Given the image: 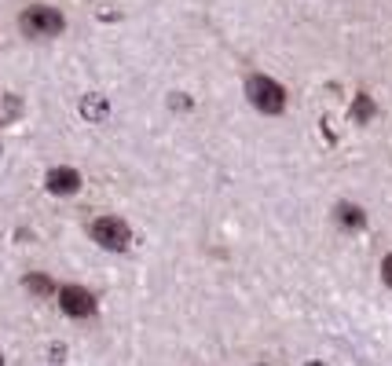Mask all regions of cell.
I'll use <instances>...</instances> for the list:
<instances>
[{
    "label": "cell",
    "mask_w": 392,
    "mask_h": 366,
    "mask_svg": "<svg viewBox=\"0 0 392 366\" xmlns=\"http://www.w3.org/2000/svg\"><path fill=\"white\" fill-rule=\"evenodd\" d=\"M246 96H250V103L260 114H282L286 110V92H282V84L264 77V74H257V77L246 81Z\"/></svg>",
    "instance_id": "6da1fadb"
},
{
    "label": "cell",
    "mask_w": 392,
    "mask_h": 366,
    "mask_svg": "<svg viewBox=\"0 0 392 366\" xmlns=\"http://www.w3.org/2000/svg\"><path fill=\"white\" fill-rule=\"evenodd\" d=\"M89 231H92V239L111 253H121V249H128V242H133V227H128L121 217H99V220H92Z\"/></svg>",
    "instance_id": "7a4b0ae2"
},
{
    "label": "cell",
    "mask_w": 392,
    "mask_h": 366,
    "mask_svg": "<svg viewBox=\"0 0 392 366\" xmlns=\"http://www.w3.org/2000/svg\"><path fill=\"white\" fill-rule=\"evenodd\" d=\"M62 11L59 8H48V4H33L23 11V30L30 37H59L62 33Z\"/></svg>",
    "instance_id": "3957f363"
},
{
    "label": "cell",
    "mask_w": 392,
    "mask_h": 366,
    "mask_svg": "<svg viewBox=\"0 0 392 366\" xmlns=\"http://www.w3.org/2000/svg\"><path fill=\"white\" fill-rule=\"evenodd\" d=\"M59 308L70 319H92L96 315V297L84 286H62L59 290Z\"/></svg>",
    "instance_id": "277c9868"
},
{
    "label": "cell",
    "mask_w": 392,
    "mask_h": 366,
    "mask_svg": "<svg viewBox=\"0 0 392 366\" xmlns=\"http://www.w3.org/2000/svg\"><path fill=\"white\" fill-rule=\"evenodd\" d=\"M45 187L52 190V195H59V198H70V195H77V190H81V172H77V168H67V165H59V168L48 172Z\"/></svg>",
    "instance_id": "5b68a950"
},
{
    "label": "cell",
    "mask_w": 392,
    "mask_h": 366,
    "mask_svg": "<svg viewBox=\"0 0 392 366\" xmlns=\"http://www.w3.org/2000/svg\"><path fill=\"white\" fill-rule=\"evenodd\" d=\"M106 110H111V106H106V99L96 96V92H89V96L81 99V118H84V121H103Z\"/></svg>",
    "instance_id": "8992f818"
},
{
    "label": "cell",
    "mask_w": 392,
    "mask_h": 366,
    "mask_svg": "<svg viewBox=\"0 0 392 366\" xmlns=\"http://www.w3.org/2000/svg\"><path fill=\"white\" fill-rule=\"evenodd\" d=\"M18 114H23V99L11 92H0V125H15Z\"/></svg>",
    "instance_id": "52a82bcc"
},
{
    "label": "cell",
    "mask_w": 392,
    "mask_h": 366,
    "mask_svg": "<svg viewBox=\"0 0 392 366\" xmlns=\"http://www.w3.org/2000/svg\"><path fill=\"white\" fill-rule=\"evenodd\" d=\"M23 286H26L33 297H52V293H55V282H52L48 275H40V271L26 275V278H23Z\"/></svg>",
    "instance_id": "ba28073f"
},
{
    "label": "cell",
    "mask_w": 392,
    "mask_h": 366,
    "mask_svg": "<svg viewBox=\"0 0 392 366\" xmlns=\"http://www.w3.org/2000/svg\"><path fill=\"white\" fill-rule=\"evenodd\" d=\"M337 220H341L345 227H363V224H366L363 209H356V205H337Z\"/></svg>",
    "instance_id": "9c48e42d"
},
{
    "label": "cell",
    "mask_w": 392,
    "mask_h": 366,
    "mask_svg": "<svg viewBox=\"0 0 392 366\" xmlns=\"http://www.w3.org/2000/svg\"><path fill=\"white\" fill-rule=\"evenodd\" d=\"M352 118H356L359 125L374 118V99H370V96H356V103H352Z\"/></svg>",
    "instance_id": "30bf717a"
},
{
    "label": "cell",
    "mask_w": 392,
    "mask_h": 366,
    "mask_svg": "<svg viewBox=\"0 0 392 366\" xmlns=\"http://www.w3.org/2000/svg\"><path fill=\"white\" fill-rule=\"evenodd\" d=\"M381 278H385V286H392V253L381 261Z\"/></svg>",
    "instance_id": "8fae6325"
},
{
    "label": "cell",
    "mask_w": 392,
    "mask_h": 366,
    "mask_svg": "<svg viewBox=\"0 0 392 366\" xmlns=\"http://www.w3.org/2000/svg\"><path fill=\"white\" fill-rule=\"evenodd\" d=\"M172 106H177V110H187V106H191V99H184V96L177 92V96H172Z\"/></svg>",
    "instance_id": "7c38bea8"
},
{
    "label": "cell",
    "mask_w": 392,
    "mask_h": 366,
    "mask_svg": "<svg viewBox=\"0 0 392 366\" xmlns=\"http://www.w3.org/2000/svg\"><path fill=\"white\" fill-rule=\"evenodd\" d=\"M0 366H4V355H0Z\"/></svg>",
    "instance_id": "4fadbf2b"
},
{
    "label": "cell",
    "mask_w": 392,
    "mask_h": 366,
    "mask_svg": "<svg viewBox=\"0 0 392 366\" xmlns=\"http://www.w3.org/2000/svg\"><path fill=\"white\" fill-rule=\"evenodd\" d=\"M257 366H268V362H257Z\"/></svg>",
    "instance_id": "5bb4252c"
},
{
    "label": "cell",
    "mask_w": 392,
    "mask_h": 366,
    "mask_svg": "<svg viewBox=\"0 0 392 366\" xmlns=\"http://www.w3.org/2000/svg\"><path fill=\"white\" fill-rule=\"evenodd\" d=\"M308 366H319V362H308Z\"/></svg>",
    "instance_id": "9a60e30c"
}]
</instances>
